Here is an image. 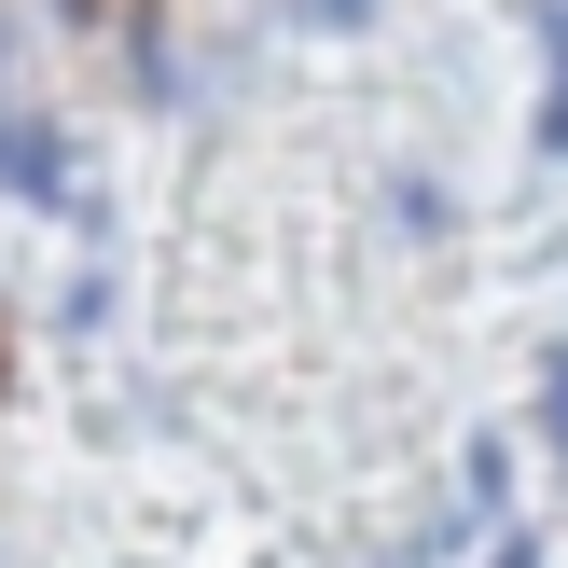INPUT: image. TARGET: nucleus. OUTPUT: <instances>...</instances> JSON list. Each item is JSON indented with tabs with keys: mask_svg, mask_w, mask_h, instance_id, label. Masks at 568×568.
Instances as JSON below:
<instances>
[{
	"mask_svg": "<svg viewBox=\"0 0 568 568\" xmlns=\"http://www.w3.org/2000/svg\"><path fill=\"white\" fill-rule=\"evenodd\" d=\"M320 14H361V0H320Z\"/></svg>",
	"mask_w": 568,
	"mask_h": 568,
	"instance_id": "3",
	"label": "nucleus"
},
{
	"mask_svg": "<svg viewBox=\"0 0 568 568\" xmlns=\"http://www.w3.org/2000/svg\"><path fill=\"white\" fill-rule=\"evenodd\" d=\"M541 430H555V458H568V361L541 375Z\"/></svg>",
	"mask_w": 568,
	"mask_h": 568,
	"instance_id": "2",
	"label": "nucleus"
},
{
	"mask_svg": "<svg viewBox=\"0 0 568 568\" xmlns=\"http://www.w3.org/2000/svg\"><path fill=\"white\" fill-rule=\"evenodd\" d=\"M0 181H14V194H70V181H55V139H42V125H0Z\"/></svg>",
	"mask_w": 568,
	"mask_h": 568,
	"instance_id": "1",
	"label": "nucleus"
}]
</instances>
